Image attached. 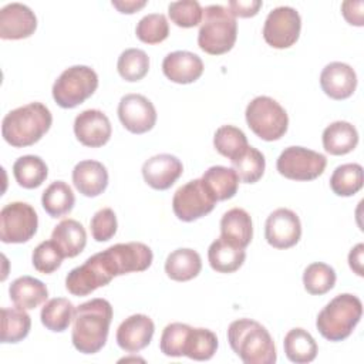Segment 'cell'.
Returning a JSON list of instances; mask_svg holds the SVG:
<instances>
[{
  "mask_svg": "<svg viewBox=\"0 0 364 364\" xmlns=\"http://www.w3.org/2000/svg\"><path fill=\"white\" fill-rule=\"evenodd\" d=\"M152 259L154 253L145 243L112 245L70 270L65 277V289L73 296H88L98 287L109 284L117 276L146 270L152 264Z\"/></svg>",
  "mask_w": 364,
  "mask_h": 364,
  "instance_id": "obj_1",
  "label": "cell"
},
{
  "mask_svg": "<svg viewBox=\"0 0 364 364\" xmlns=\"http://www.w3.org/2000/svg\"><path fill=\"white\" fill-rule=\"evenodd\" d=\"M71 340L77 351L95 354L107 343L112 321V306L105 299H91L75 309Z\"/></svg>",
  "mask_w": 364,
  "mask_h": 364,
  "instance_id": "obj_2",
  "label": "cell"
},
{
  "mask_svg": "<svg viewBox=\"0 0 364 364\" xmlns=\"http://www.w3.org/2000/svg\"><path fill=\"white\" fill-rule=\"evenodd\" d=\"M51 124L50 109L41 102H30L6 114L1 121V136L14 148L30 146L48 132Z\"/></svg>",
  "mask_w": 364,
  "mask_h": 364,
  "instance_id": "obj_3",
  "label": "cell"
},
{
  "mask_svg": "<svg viewBox=\"0 0 364 364\" xmlns=\"http://www.w3.org/2000/svg\"><path fill=\"white\" fill-rule=\"evenodd\" d=\"M228 341L245 364H274V341L264 326L250 318H239L228 327Z\"/></svg>",
  "mask_w": 364,
  "mask_h": 364,
  "instance_id": "obj_4",
  "label": "cell"
},
{
  "mask_svg": "<svg viewBox=\"0 0 364 364\" xmlns=\"http://www.w3.org/2000/svg\"><path fill=\"white\" fill-rule=\"evenodd\" d=\"M363 316L361 300L350 293L337 294L317 314L316 327L328 341L346 340Z\"/></svg>",
  "mask_w": 364,
  "mask_h": 364,
  "instance_id": "obj_5",
  "label": "cell"
},
{
  "mask_svg": "<svg viewBox=\"0 0 364 364\" xmlns=\"http://www.w3.org/2000/svg\"><path fill=\"white\" fill-rule=\"evenodd\" d=\"M237 23L228 7L210 4L203 9L198 33V46L210 55H220L230 51L236 43Z\"/></svg>",
  "mask_w": 364,
  "mask_h": 364,
  "instance_id": "obj_6",
  "label": "cell"
},
{
  "mask_svg": "<svg viewBox=\"0 0 364 364\" xmlns=\"http://www.w3.org/2000/svg\"><path fill=\"white\" fill-rule=\"evenodd\" d=\"M246 122L252 132L263 141H277L289 127L286 109L273 98L259 95L246 107Z\"/></svg>",
  "mask_w": 364,
  "mask_h": 364,
  "instance_id": "obj_7",
  "label": "cell"
},
{
  "mask_svg": "<svg viewBox=\"0 0 364 364\" xmlns=\"http://www.w3.org/2000/svg\"><path fill=\"white\" fill-rule=\"evenodd\" d=\"M98 88V75L88 65L65 68L53 84V98L61 108L70 109L82 104Z\"/></svg>",
  "mask_w": 364,
  "mask_h": 364,
  "instance_id": "obj_8",
  "label": "cell"
},
{
  "mask_svg": "<svg viewBox=\"0 0 364 364\" xmlns=\"http://www.w3.org/2000/svg\"><path fill=\"white\" fill-rule=\"evenodd\" d=\"M327 165L323 154L303 146H289L277 158V172L291 181H313L318 178Z\"/></svg>",
  "mask_w": 364,
  "mask_h": 364,
  "instance_id": "obj_9",
  "label": "cell"
},
{
  "mask_svg": "<svg viewBox=\"0 0 364 364\" xmlns=\"http://www.w3.org/2000/svg\"><path fill=\"white\" fill-rule=\"evenodd\" d=\"M38 216L26 202H10L0 210V239L3 243L28 242L37 232Z\"/></svg>",
  "mask_w": 364,
  "mask_h": 364,
  "instance_id": "obj_10",
  "label": "cell"
},
{
  "mask_svg": "<svg viewBox=\"0 0 364 364\" xmlns=\"http://www.w3.org/2000/svg\"><path fill=\"white\" fill-rule=\"evenodd\" d=\"M216 199L202 179H192L179 186L172 198L175 216L182 222H193L210 213Z\"/></svg>",
  "mask_w": 364,
  "mask_h": 364,
  "instance_id": "obj_11",
  "label": "cell"
},
{
  "mask_svg": "<svg viewBox=\"0 0 364 364\" xmlns=\"http://www.w3.org/2000/svg\"><path fill=\"white\" fill-rule=\"evenodd\" d=\"M301 18L296 9L289 6H280L273 9L263 26L264 41L277 50L291 47L300 36Z\"/></svg>",
  "mask_w": 364,
  "mask_h": 364,
  "instance_id": "obj_12",
  "label": "cell"
},
{
  "mask_svg": "<svg viewBox=\"0 0 364 364\" xmlns=\"http://www.w3.org/2000/svg\"><path fill=\"white\" fill-rule=\"evenodd\" d=\"M118 118L129 132L145 134L156 124V109L146 97L127 94L119 100Z\"/></svg>",
  "mask_w": 364,
  "mask_h": 364,
  "instance_id": "obj_13",
  "label": "cell"
},
{
  "mask_svg": "<svg viewBox=\"0 0 364 364\" xmlns=\"http://www.w3.org/2000/svg\"><path fill=\"white\" fill-rule=\"evenodd\" d=\"M264 237L267 243L276 249L293 247L301 237L299 216L287 208L273 210L264 223Z\"/></svg>",
  "mask_w": 364,
  "mask_h": 364,
  "instance_id": "obj_14",
  "label": "cell"
},
{
  "mask_svg": "<svg viewBox=\"0 0 364 364\" xmlns=\"http://www.w3.org/2000/svg\"><path fill=\"white\" fill-rule=\"evenodd\" d=\"M74 134L84 146L100 148L109 141L112 128L102 111L85 109L74 119Z\"/></svg>",
  "mask_w": 364,
  "mask_h": 364,
  "instance_id": "obj_15",
  "label": "cell"
},
{
  "mask_svg": "<svg viewBox=\"0 0 364 364\" xmlns=\"http://www.w3.org/2000/svg\"><path fill=\"white\" fill-rule=\"evenodd\" d=\"M36 28L37 17L28 6L21 3H10L0 10V38H27L34 34Z\"/></svg>",
  "mask_w": 364,
  "mask_h": 364,
  "instance_id": "obj_16",
  "label": "cell"
},
{
  "mask_svg": "<svg viewBox=\"0 0 364 364\" xmlns=\"http://www.w3.org/2000/svg\"><path fill=\"white\" fill-rule=\"evenodd\" d=\"M154 333L155 324L151 317L146 314H132L118 326L115 340L121 350L138 353L151 343Z\"/></svg>",
  "mask_w": 364,
  "mask_h": 364,
  "instance_id": "obj_17",
  "label": "cell"
},
{
  "mask_svg": "<svg viewBox=\"0 0 364 364\" xmlns=\"http://www.w3.org/2000/svg\"><path fill=\"white\" fill-rule=\"evenodd\" d=\"M181 159L171 154H158L146 159L142 165L144 181L156 191L169 189L182 175Z\"/></svg>",
  "mask_w": 364,
  "mask_h": 364,
  "instance_id": "obj_18",
  "label": "cell"
},
{
  "mask_svg": "<svg viewBox=\"0 0 364 364\" xmlns=\"http://www.w3.org/2000/svg\"><path fill=\"white\" fill-rule=\"evenodd\" d=\"M320 87L324 94L333 100H346L353 95L357 87V74L351 65L333 61L327 64L320 74Z\"/></svg>",
  "mask_w": 364,
  "mask_h": 364,
  "instance_id": "obj_19",
  "label": "cell"
},
{
  "mask_svg": "<svg viewBox=\"0 0 364 364\" xmlns=\"http://www.w3.org/2000/svg\"><path fill=\"white\" fill-rule=\"evenodd\" d=\"M162 71L168 80L176 84H191L203 73V61L199 55L178 50L169 53L162 61Z\"/></svg>",
  "mask_w": 364,
  "mask_h": 364,
  "instance_id": "obj_20",
  "label": "cell"
},
{
  "mask_svg": "<svg viewBox=\"0 0 364 364\" xmlns=\"http://www.w3.org/2000/svg\"><path fill=\"white\" fill-rule=\"evenodd\" d=\"M73 183L81 195L95 198L108 186V171L98 161H80L73 169Z\"/></svg>",
  "mask_w": 364,
  "mask_h": 364,
  "instance_id": "obj_21",
  "label": "cell"
},
{
  "mask_svg": "<svg viewBox=\"0 0 364 364\" xmlns=\"http://www.w3.org/2000/svg\"><path fill=\"white\" fill-rule=\"evenodd\" d=\"M220 236L232 245L246 249L253 237L250 215L242 208H232L220 219Z\"/></svg>",
  "mask_w": 364,
  "mask_h": 364,
  "instance_id": "obj_22",
  "label": "cell"
},
{
  "mask_svg": "<svg viewBox=\"0 0 364 364\" xmlns=\"http://www.w3.org/2000/svg\"><path fill=\"white\" fill-rule=\"evenodd\" d=\"M9 296L16 307L33 310L47 300L48 290L41 280L31 276H21L11 282Z\"/></svg>",
  "mask_w": 364,
  "mask_h": 364,
  "instance_id": "obj_23",
  "label": "cell"
},
{
  "mask_svg": "<svg viewBox=\"0 0 364 364\" xmlns=\"http://www.w3.org/2000/svg\"><path fill=\"white\" fill-rule=\"evenodd\" d=\"M51 240L58 246L64 257H75L87 245V232L78 220L64 219L54 226Z\"/></svg>",
  "mask_w": 364,
  "mask_h": 364,
  "instance_id": "obj_24",
  "label": "cell"
},
{
  "mask_svg": "<svg viewBox=\"0 0 364 364\" xmlns=\"http://www.w3.org/2000/svg\"><path fill=\"white\" fill-rule=\"evenodd\" d=\"M246 252L219 236L208 249V260L210 267L218 273H233L242 267Z\"/></svg>",
  "mask_w": 364,
  "mask_h": 364,
  "instance_id": "obj_25",
  "label": "cell"
},
{
  "mask_svg": "<svg viewBox=\"0 0 364 364\" xmlns=\"http://www.w3.org/2000/svg\"><path fill=\"white\" fill-rule=\"evenodd\" d=\"M323 148L330 155L350 154L358 144L355 127L347 121H334L323 131Z\"/></svg>",
  "mask_w": 364,
  "mask_h": 364,
  "instance_id": "obj_26",
  "label": "cell"
},
{
  "mask_svg": "<svg viewBox=\"0 0 364 364\" xmlns=\"http://www.w3.org/2000/svg\"><path fill=\"white\" fill-rule=\"evenodd\" d=\"M202 270V260L196 250L181 247L171 252L165 260V273L175 282L195 279Z\"/></svg>",
  "mask_w": 364,
  "mask_h": 364,
  "instance_id": "obj_27",
  "label": "cell"
},
{
  "mask_svg": "<svg viewBox=\"0 0 364 364\" xmlns=\"http://www.w3.org/2000/svg\"><path fill=\"white\" fill-rule=\"evenodd\" d=\"M200 179L210 191L216 202L233 198L239 188V178L235 169L222 165L208 168Z\"/></svg>",
  "mask_w": 364,
  "mask_h": 364,
  "instance_id": "obj_28",
  "label": "cell"
},
{
  "mask_svg": "<svg viewBox=\"0 0 364 364\" xmlns=\"http://www.w3.org/2000/svg\"><path fill=\"white\" fill-rule=\"evenodd\" d=\"M286 357L296 364L311 363L317 355V343L313 336L300 327L289 330L283 340Z\"/></svg>",
  "mask_w": 364,
  "mask_h": 364,
  "instance_id": "obj_29",
  "label": "cell"
},
{
  "mask_svg": "<svg viewBox=\"0 0 364 364\" xmlns=\"http://www.w3.org/2000/svg\"><path fill=\"white\" fill-rule=\"evenodd\" d=\"M75 196L68 183L54 181L50 183L41 196V205L51 218H61L70 213L74 208Z\"/></svg>",
  "mask_w": 364,
  "mask_h": 364,
  "instance_id": "obj_30",
  "label": "cell"
},
{
  "mask_svg": "<svg viewBox=\"0 0 364 364\" xmlns=\"http://www.w3.org/2000/svg\"><path fill=\"white\" fill-rule=\"evenodd\" d=\"M13 175L21 188L36 189L46 181L48 168L40 156L23 155L13 164Z\"/></svg>",
  "mask_w": 364,
  "mask_h": 364,
  "instance_id": "obj_31",
  "label": "cell"
},
{
  "mask_svg": "<svg viewBox=\"0 0 364 364\" xmlns=\"http://www.w3.org/2000/svg\"><path fill=\"white\" fill-rule=\"evenodd\" d=\"M74 304L65 297H54L43 306L40 318L43 326L54 333H61L68 328L74 318Z\"/></svg>",
  "mask_w": 364,
  "mask_h": 364,
  "instance_id": "obj_32",
  "label": "cell"
},
{
  "mask_svg": "<svg viewBox=\"0 0 364 364\" xmlns=\"http://www.w3.org/2000/svg\"><path fill=\"white\" fill-rule=\"evenodd\" d=\"M31 328V318L26 310L18 307L1 309V334L3 344L18 343L24 340Z\"/></svg>",
  "mask_w": 364,
  "mask_h": 364,
  "instance_id": "obj_33",
  "label": "cell"
},
{
  "mask_svg": "<svg viewBox=\"0 0 364 364\" xmlns=\"http://www.w3.org/2000/svg\"><path fill=\"white\" fill-rule=\"evenodd\" d=\"M216 350L218 337L212 330L203 327H191L186 336L183 355L189 357L191 360L206 361L215 355Z\"/></svg>",
  "mask_w": 364,
  "mask_h": 364,
  "instance_id": "obj_34",
  "label": "cell"
},
{
  "mask_svg": "<svg viewBox=\"0 0 364 364\" xmlns=\"http://www.w3.org/2000/svg\"><path fill=\"white\" fill-rule=\"evenodd\" d=\"M363 166L360 164L338 165L330 176V188L337 196H353L363 188Z\"/></svg>",
  "mask_w": 364,
  "mask_h": 364,
  "instance_id": "obj_35",
  "label": "cell"
},
{
  "mask_svg": "<svg viewBox=\"0 0 364 364\" xmlns=\"http://www.w3.org/2000/svg\"><path fill=\"white\" fill-rule=\"evenodd\" d=\"M215 149L230 161L239 158L249 146L245 132L233 125H222L213 135Z\"/></svg>",
  "mask_w": 364,
  "mask_h": 364,
  "instance_id": "obj_36",
  "label": "cell"
},
{
  "mask_svg": "<svg viewBox=\"0 0 364 364\" xmlns=\"http://www.w3.org/2000/svg\"><path fill=\"white\" fill-rule=\"evenodd\" d=\"M230 162L239 181L243 183H256L263 176L266 168L264 155L253 146H247L239 158Z\"/></svg>",
  "mask_w": 364,
  "mask_h": 364,
  "instance_id": "obj_37",
  "label": "cell"
},
{
  "mask_svg": "<svg viewBox=\"0 0 364 364\" xmlns=\"http://www.w3.org/2000/svg\"><path fill=\"white\" fill-rule=\"evenodd\" d=\"M334 269L323 262H314L304 269L303 284L307 293L314 296H321L330 291L336 284Z\"/></svg>",
  "mask_w": 364,
  "mask_h": 364,
  "instance_id": "obj_38",
  "label": "cell"
},
{
  "mask_svg": "<svg viewBox=\"0 0 364 364\" xmlns=\"http://www.w3.org/2000/svg\"><path fill=\"white\" fill-rule=\"evenodd\" d=\"M118 74L128 82L142 80L149 70V57L144 50L127 48L121 53L117 63Z\"/></svg>",
  "mask_w": 364,
  "mask_h": 364,
  "instance_id": "obj_39",
  "label": "cell"
},
{
  "mask_svg": "<svg viewBox=\"0 0 364 364\" xmlns=\"http://www.w3.org/2000/svg\"><path fill=\"white\" fill-rule=\"evenodd\" d=\"M135 34L145 44H159L168 38L169 23L164 14L151 13L138 21Z\"/></svg>",
  "mask_w": 364,
  "mask_h": 364,
  "instance_id": "obj_40",
  "label": "cell"
},
{
  "mask_svg": "<svg viewBox=\"0 0 364 364\" xmlns=\"http://www.w3.org/2000/svg\"><path fill=\"white\" fill-rule=\"evenodd\" d=\"M168 16L178 27L191 28L200 24L203 9L196 0H181L168 6Z\"/></svg>",
  "mask_w": 364,
  "mask_h": 364,
  "instance_id": "obj_41",
  "label": "cell"
},
{
  "mask_svg": "<svg viewBox=\"0 0 364 364\" xmlns=\"http://www.w3.org/2000/svg\"><path fill=\"white\" fill-rule=\"evenodd\" d=\"M64 255L53 240H44L33 252L31 262L37 272L43 274H50L55 272L63 263Z\"/></svg>",
  "mask_w": 364,
  "mask_h": 364,
  "instance_id": "obj_42",
  "label": "cell"
},
{
  "mask_svg": "<svg viewBox=\"0 0 364 364\" xmlns=\"http://www.w3.org/2000/svg\"><path fill=\"white\" fill-rule=\"evenodd\" d=\"M189 330H191V326L185 323L168 324L161 334V340H159L161 351L168 357H182Z\"/></svg>",
  "mask_w": 364,
  "mask_h": 364,
  "instance_id": "obj_43",
  "label": "cell"
},
{
  "mask_svg": "<svg viewBox=\"0 0 364 364\" xmlns=\"http://www.w3.org/2000/svg\"><path fill=\"white\" fill-rule=\"evenodd\" d=\"M91 235L95 242H107L117 233V216L111 208H102L90 220Z\"/></svg>",
  "mask_w": 364,
  "mask_h": 364,
  "instance_id": "obj_44",
  "label": "cell"
},
{
  "mask_svg": "<svg viewBox=\"0 0 364 364\" xmlns=\"http://www.w3.org/2000/svg\"><path fill=\"white\" fill-rule=\"evenodd\" d=\"M262 4L263 3L260 0H230L228 3V9L235 17L247 18L256 16Z\"/></svg>",
  "mask_w": 364,
  "mask_h": 364,
  "instance_id": "obj_45",
  "label": "cell"
},
{
  "mask_svg": "<svg viewBox=\"0 0 364 364\" xmlns=\"http://www.w3.org/2000/svg\"><path fill=\"white\" fill-rule=\"evenodd\" d=\"M363 7H364V3L361 0H358V1L347 0L341 4V13L348 24L357 26V27H361L364 24Z\"/></svg>",
  "mask_w": 364,
  "mask_h": 364,
  "instance_id": "obj_46",
  "label": "cell"
},
{
  "mask_svg": "<svg viewBox=\"0 0 364 364\" xmlns=\"http://www.w3.org/2000/svg\"><path fill=\"white\" fill-rule=\"evenodd\" d=\"M363 253H364V245L358 243L355 245L350 253H348V264L350 269L357 274V276H364L363 270Z\"/></svg>",
  "mask_w": 364,
  "mask_h": 364,
  "instance_id": "obj_47",
  "label": "cell"
},
{
  "mask_svg": "<svg viewBox=\"0 0 364 364\" xmlns=\"http://www.w3.org/2000/svg\"><path fill=\"white\" fill-rule=\"evenodd\" d=\"M111 4L122 14H134L146 6L145 0H112Z\"/></svg>",
  "mask_w": 364,
  "mask_h": 364,
  "instance_id": "obj_48",
  "label": "cell"
}]
</instances>
